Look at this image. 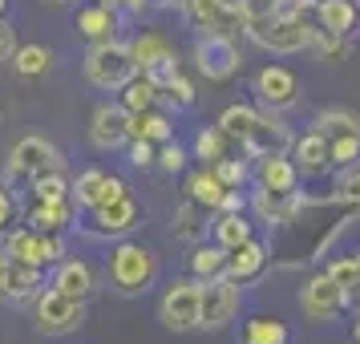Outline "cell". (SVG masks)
Segmentation results:
<instances>
[{
  "instance_id": "d590c367",
  "label": "cell",
  "mask_w": 360,
  "mask_h": 344,
  "mask_svg": "<svg viewBox=\"0 0 360 344\" xmlns=\"http://www.w3.org/2000/svg\"><path fill=\"white\" fill-rule=\"evenodd\" d=\"M255 114H259V106H247V101H235V106H227L223 114H219V130L227 134L231 142H243V134L251 130V122H255Z\"/></svg>"
},
{
  "instance_id": "f907efd6",
  "label": "cell",
  "mask_w": 360,
  "mask_h": 344,
  "mask_svg": "<svg viewBox=\"0 0 360 344\" xmlns=\"http://www.w3.org/2000/svg\"><path fill=\"white\" fill-rule=\"evenodd\" d=\"M154 0H114V8L117 13H126V17H138V13H146Z\"/></svg>"
},
{
  "instance_id": "816d5d0a",
  "label": "cell",
  "mask_w": 360,
  "mask_h": 344,
  "mask_svg": "<svg viewBox=\"0 0 360 344\" xmlns=\"http://www.w3.org/2000/svg\"><path fill=\"white\" fill-rule=\"evenodd\" d=\"M219 211H247V195L243 191H227L223 203H219Z\"/></svg>"
},
{
  "instance_id": "d6986e66",
  "label": "cell",
  "mask_w": 360,
  "mask_h": 344,
  "mask_svg": "<svg viewBox=\"0 0 360 344\" xmlns=\"http://www.w3.org/2000/svg\"><path fill=\"white\" fill-rule=\"evenodd\" d=\"M41 272H45V267L17 263V260L4 255V263H0V300H33V295L45 288Z\"/></svg>"
},
{
  "instance_id": "836d02e7",
  "label": "cell",
  "mask_w": 360,
  "mask_h": 344,
  "mask_svg": "<svg viewBox=\"0 0 360 344\" xmlns=\"http://www.w3.org/2000/svg\"><path fill=\"white\" fill-rule=\"evenodd\" d=\"M308 126L320 130L324 138H332V134H344V130H360V114L356 110H344V106H324V110H316V117Z\"/></svg>"
},
{
  "instance_id": "1f68e13d",
  "label": "cell",
  "mask_w": 360,
  "mask_h": 344,
  "mask_svg": "<svg viewBox=\"0 0 360 344\" xmlns=\"http://www.w3.org/2000/svg\"><path fill=\"white\" fill-rule=\"evenodd\" d=\"M4 255H8V260H17V263L45 267V260H41V231H33V227L4 231Z\"/></svg>"
},
{
  "instance_id": "4fadbf2b",
  "label": "cell",
  "mask_w": 360,
  "mask_h": 344,
  "mask_svg": "<svg viewBox=\"0 0 360 344\" xmlns=\"http://www.w3.org/2000/svg\"><path fill=\"white\" fill-rule=\"evenodd\" d=\"M182 17L195 33H243V17L231 0H182Z\"/></svg>"
},
{
  "instance_id": "44dd1931",
  "label": "cell",
  "mask_w": 360,
  "mask_h": 344,
  "mask_svg": "<svg viewBox=\"0 0 360 344\" xmlns=\"http://www.w3.org/2000/svg\"><path fill=\"white\" fill-rule=\"evenodd\" d=\"M255 186L271 191V195H292V191H300V170L288 154H267L255 166Z\"/></svg>"
},
{
  "instance_id": "6f0895ef",
  "label": "cell",
  "mask_w": 360,
  "mask_h": 344,
  "mask_svg": "<svg viewBox=\"0 0 360 344\" xmlns=\"http://www.w3.org/2000/svg\"><path fill=\"white\" fill-rule=\"evenodd\" d=\"M356 267H360V251H356Z\"/></svg>"
},
{
  "instance_id": "7402d4cb",
  "label": "cell",
  "mask_w": 360,
  "mask_h": 344,
  "mask_svg": "<svg viewBox=\"0 0 360 344\" xmlns=\"http://www.w3.org/2000/svg\"><path fill=\"white\" fill-rule=\"evenodd\" d=\"M49 288H57L65 295H77V300H89L98 292V276H94V267L85 260H61V263H53Z\"/></svg>"
},
{
  "instance_id": "9a60e30c",
  "label": "cell",
  "mask_w": 360,
  "mask_h": 344,
  "mask_svg": "<svg viewBox=\"0 0 360 344\" xmlns=\"http://www.w3.org/2000/svg\"><path fill=\"white\" fill-rule=\"evenodd\" d=\"M126 142H130V114L117 101H101L89 114V146L110 154V150H122Z\"/></svg>"
},
{
  "instance_id": "7dc6e473",
  "label": "cell",
  "mask_w": 360,
  "mask_h": 344,
  "mask_svg": "<svg viewBox=\"0 0 360 344\" xmlns=\"http://www.w3.org/2000/svg\"><path fill=\"white\" fill-rule=\"evenodd\" d=\"M41 260H45V267L65 260V235H45L41 231Z\"/></svg>"
},
{
  "instance_id": "f6af8a7d",
  "label": "cell",
  "mask_w": 360,
  "mask_h": 344,
  "mask_svg": "<svg viewBox=\"0 0 360 344\" xmlns=\"http://www.w3.org/2000/svg\"><path fill=\"white\" fill-rule=\"evenodd\" d=\"M235 8H239V17L247 20H267L279 13V0H235Z\"/></svg>"
},
{
  "instance_id": "e575fe53",
  "label": "cell",
  "mask_w": 360,
  "mask_h": 344,
  "mask_svg": "<svg viewBox=\"0 0 360 344\" xmlns=\"http://www.w3.org/2000/svg\"><path fill=\"white\" fill-rule=\"evenodd\" d=\"M227 134L219 130V126H202L195 134V146H191V158H198L202 166H214L219 158H227Z\"/></svg>"
},
{
  "instance_id": "db71d44e",
  "label": "cell",
  "mask_w": 360,
  "mask_h": 344,
  "mask_svg": "<svg viewBox=\"0 0 360 344\" xmlns=\"http://www.w3.org/2000/svg\"><path fill=\"white\" fill-rule=\"evenodd\" d=\"M0 17H8V0H0Z\"/></svg>"
},
{
  "instance_id": "e0dca14e",
  "label": "cell",
  "mask_w": 360,
  "mask_h": 344,
  "mask_svg": "<svg viewBox=\"0 0 360 344\" xmlns=\"http://www.w3.org/2000/svg\"><path fill=\"white\" fill-rule=\"evenodd\" d=\"M288 158L295 163V170H300V179H324V174H332V154H328V138L320 130H304L292 138V150H288Z\"/></svg>"
},
{
  "instance_id": "ffe728a7",
  "label": "cell",
  "mask_w": 360,
  "mask_h": 344,
  "mask_svg": "<svg viewBox=\"0 0 360 344\" xmlns=\"http://www.w3.org/2000/svg\"><path fill=\"white\" fill-rule=\"evenodd\" d=\"M77 219V203L69 198H33V211H29V227L45 231V235H65Z\"/></svg>"
},
{
  "instance_id": "f1b7e54d",
  "label": "cell",
  "mask_w": 360,
  "mask_h": 344,
  "mask_svg": "<svg viewBox=\"0 0 360 344\" xmlns=\"http://www.w3.org/2000/svg\"><path fill=\"white\" fill-rule=\"evenodd\" d=\"M162 101V89L150 82V77H142V73H134L130 82L117 89V106L126 110V114H142V110H154Z\"/></svg>"
},
{
  "instance_id": "9f6ffc18",
  "label": "cell",
  "mask_w": 360,
  "mask_h": 344,
  "mask_svg": "<svg viewBox=\"0 0 360 344\" xmlns=\"http://www.w3.org/2000/svg\"><path fill=\"white\" fill-rule=\"evenodd\" d=\"M98 4H110V8H114V0H98Z\"/></svg>"
},
{
  "instance_id": "681fc988",
  "label": "cell",
  "mask_w": 360,
  "mask_h": 344,
  "mask_svg": "<svg viewBox=\"0 0 360 344\" xmlns=\"http://www.w3.org/2000/svg\"><path fill=\"white\" fill-rule=\"evenodd\" d=\"M13 219H17V198H13L8 191H4V186H0V235L13 227Z\"/></svg>"
},
{
  "instance_id": "74e56055",
  "label": "cell",
  "mask_w": 360,
  "mask_h": 344,
  "mask_svg": "<svg viewBox=\"0 0 360 344\" xmlns=\"http://www.w3.org/2000/svg\"><path fill=\"white\" fill-rule=\"evenodd\" d=\"M328 154H332V170H348L360 163V130H344L328 138Z\"/></svg>"
},
{
  "instance_id": "f546056e",
  "label": "cell",
  "mask_w": 360,
  "mask_h": 344,
  "mask_svg": "<svg viewBox=\"0 0 360 344\" xmlns=\"http://www.w3.org/2000/svg\"><path fill=\"white\" fill-rule=\"evenodd\" d=\"M239 344H292V328L279 316H251L239 332Z\"/></svg>"
},
{
  "instance_id": "5bb4252c",
  "label": "cell",
  "mask_w": 360,
  "mask_h": 344,
  "mask_svg": "<svg viewBox=\"0 0 360 344\" xmlns=\"http://www.w3.org/2000/svg\"><path fill=\"white\" fill-rule=\"evenodd\" d=\"M69 195H73V203L82 211H89V207H101V203H114V198L130 195V186H126V179H117L110 170L89 166V170H82L77 179L69 182Z\"/></svg>"
},
{
  "instance_id": "ee69618b",
  "label": "cell",
  "mask_w": 360,
  "mask_h": 344,
  "mask_svg": "<svg viewBox=\"0 0 360 344\" xmlns=\"http://www.w3.org/2000/svg\"><path fill=\"white\" fill-rule=\"evenodd\" d=\"M336 203H348V207H360V163L344 170V179L336 182Z\"/></svg>"
},
{
  "instance_id": "6da1fadb",
  "label": "cell",
  "mask_w": 360,
  "mask_h": 344,
  "mask_svg": "<svg viewBox=\"0 0 360 344\" xmlns=\"http://www.w3.org/2000/svg\"><path fill=\"white\" fill-rule=\"evenodd\" d=\"M158 251L138 239H117L110 247V260H105V279L117 295H146L158 284Z\"/></svg>"
},
{
  "instance_id": "4dcf8cb0",
  "label": "cell",
  "mask_w": 360,
  "mask_h": 344,
  "mask_svg": "<svg viewBox=\"0 0 360 344\" xmlns=\"http://www.w3.org/2000/svg\"><path fill=\"white\" fill-rule=\"evenodd\" d=\"M130 138H146L154 146H162V142L174 138V122H170V114H162L158 106H154V110H142V114H130Z\"/></svg>"
},
{
  "instance_id": "ba28073f",
  "label": "cell",
  "mask_w": 360,
  "mask_h": 344,
  "mask_svg": "<svg viewBox=\"0 0 360 344\" xmlns=\"http://www.w3.org/2000/svg\"><path fill=\"white\" fill-rule=\"evenodd\" d=\"M195 65L207 82H231L239 65H243V53H239V41L227 33H198L195 41Z\"/></svg>"
},
{
  "instance_id": "d4e9b609",
  "label": "cell",
  "mask_w": 360,
  "mask_h": 344,
  "mask_svg": "<svg viewBox=\"0 0 360 344\" xmlns=\"http://www.w3.org/2000/svg\"><path fill=\"white\" fill-rule=\"evenodd\" d=\"M247 207L259 215V223H292L295 215L308 207V198L292 191V195H271V191H255L247 198Z\"/></svg>"
},
{
  "instance_id": "7a4b0ae2",
  "label": "cell",
  "mask_w": 360,
  "mask_h": 344,
  "mask_svg": "<svg viewBox=\"0 0 360 344\" xmlns=\"http://www.w3.org/2000/svg\"><path fill=\"white\" fill-rule=\"evenodd\" d=\"M243 33L259 45V49L276 53V57H295V53L311 49V33L316 25L308 17H288V13H276L267 20H247Z\"/></svg>"
},
{
  "instance_id": "680465c9",
  "label": "cell",
  "mask_w": 360,
  "mask_h": 344,
  "mask_svg": "<svg viewBox=\"0 0 360 344\" xmlns=\"http://www.w3.org/2000/svg\"><path fill=\"white\" fill-rule=\"evenodd\" d=\"M0 263H4V251H0Z\"/></svg>"
},
{
  "instance_id": "bcb514c9",
  "label": "cell",
  "mask_w": 360,
  "mask_h": 344,
  "mask_svg": "<svg viewBox=\"0 0 360 344\" xmlns=\"http://www.w3.org/2000/svg\"><path fill=\"white\" fill-rule=\"evenodd\" d=\"M126 146H130V150H126V158H130V166H138V170L154 166V158H158V146L146 142V138H130Z\"/></svg>"
},
{
  "instance_id": "603a6c76",
  "label": "cell",
  "mask_w": 360,
  "mask_h": 344,
  "mask_svg": "<svg viewBox=\"0 0 360 344\" xmlns=\"http://www.w3.org/2000/svg\"><path fill=\"white\" fill-rule=\"evenodd\" d=\"M267 260H271L267 243L251 235L247 243H239V247H231V251H227V276H231V279H239V284H251V279H259V276H263Z\"/></svg>"
},
{
  "instance_id": "277c9868",
  "label": "cell",
  "mask_w": 360,
  "mask_h": 344,
  "mask_svg": "<svg viewBox=\"0 0 360 344\" xmlns=\"http://www.w3.org/2000/svg\"><path fill=\"white\" fill-rule=\"evenodd\" d=\"M33 320L41 336H69L85 324V300L57 292V288H41L33 295Z\"/></svg>"
},
{
  "instance_id": "4316f807",
  "label": "cell",
  "mask_w": 360,
  "mask_h": 344,
  "mask_svg": "<svg viewBox=\"0 0 360 344\" xmlns=\"http://www.w3.org/2000/svg\"><path fill=\"white\" fill-rule=\"evenodd\" d=\"M211 231H214V243L231 251V247L247 243V239L255 235V219H251L247 211H214Z\"/></svg>"
},
{
  "instance_id": "8992f818",
  "label": "cell",
  "mask_w": 360,
  "mask_h": 344,
  "mask_svg": "<svg viewBox=\"0 0 360 344\" xmlns=\"http://www.w3.org/2000/svg\"><path fill=\"white\" fill-rule=\"evenodd\" d=\"M45 170H61V150L53 146L41 134H25L20 142H13L8 163H4V179L8 182H33Z\"/></svg>"
},
{
  "instance_id": "ac0fdd59",
  "label": "cell",
  "mask_w": 360,
  "mask_h": 344,
  "mask_svg": "<svg viewBox=\"0 0 360 344\" xmlns=\"http://www.w3.org/2000/svg\"><path fill=\"white\" fill-rule=\"evenodd\" d=\"M311 17H316V29L348 41L360 29V4L356 0H316Z\"/></svg>"
},
{
  "instance_id": "60d3db41",
  "label": "cell",
  "mask_w": 360,
  "mask_h": 344,
  "mask_svg": "<svg viewBox=\"0 0 360 344\" xmlns=\"http://www.w3.org/2000/svg\"><path fill=\"white\" fill-rule=\"evenodd\" d=\"M29 191H33V198H69V179L61 170H45L29 182Z\"/></svg>"
},
{
  "instance_id": "30bf717a",
  "label": "cell",
  "mask_w": 360,
  "mask_h": 344,
  "mask_svg": "<svg viewBox=\"0 0 360 344\" xmlns=\"http://www.w3.org/2000/svg\"><path fill=\"white\" fill-rule=\"evenodd\" d=\"M138 223H142V207L134 195H122L114 203H101V207L85 211V231L94 239H126Z\"/></svg>"
},
{
  "instance_id": "7bdbcfd3",
  "label": "cell",
  "mask_w": 360,
  "mask_h": 344,
  "mask_svg": "<svg viewBox=\"0 0 360 344\" xmlns=\"http://www.w3.org/2000/svg\"><path fill=\"white\" fill-rule=\"evenodd\" d=\"M186 163H191V154H186L174 138H170V142H162V146H158V158H154V166H162L166 174H182V170H186Z\"/></svg>"
},
{
  "instance_id": "ab89813d",
  "label": "cell",
  "mask_w": 360,
  "mask_h": 344,
  "mask_svg": "<svg viewBox=\"0 0 360 344\" xmlns=\"http://www.w3.org/2000/svg\"><path fill=\"white\" fill-rule=\"evenodd\" d=\"M211 170L223 179L227 191H243L247 182H251V166H247V158H231V154H227V158H219Z\"/></svg>"
},
{
  "instance_id": "2e32d148",
  "label": "cell",
  "mask_w": 360,
  "mask_h": 344,
  "mask_svg": "<svg viewBox=\"0 0 360 344\" xmlns=\"http://www.w3.org/2000/svg\"><path fill=\"white\" fill-rule=\"evenodd\" d=\"M344 304H348V295L328 279V272H320V276H311L304 288H300V312L308 316L311 324H324V320H336L344 312Z\"/></svg>"
},
{
  "instance_id": "b9f144b4",
  "label": "cell",
  "mask_w": 360,
  "mask_h": 344,
  "mask_svg": "<svg viewBox=\"0 0 360 344\" xmlns=\"http://www.w3.org/2000/svg\"><path fill=\"white\" fill-rule=\"evenodd\" d=\"M162 98H166V101H174L179 110H191V106L198 101L195 82H191V77H182V73H174V77H170V82L162 85Z\"/></svg>"
},
{
  "instance_id": "11a10c76",
  "label": "cell",
  "mask_w": 360,
  "mask_h": 344,
  "mask_svg": "<svg viewBox=\"0 0 360 344\" xmlns=\"http://www.w3.org/2000/svg\"><path fill=\"white\" fill-rule=\"evenodd\" d=\"M45 4H73V0H45Z\"/></svg>"
},
{
  "instance_id": "52a82bcc",
  "label": "cell",
  "mask_w": 360,
  "mask_h": 344,
  "mask_svg": "<svg viewBox=\"0 0 360 344\" xmlns=\"http://www.w3.org/2000/svg\"><path fill=\"white\" fill-rule=\"evenodd\" d=\"M126 45H130V57H134V65H138V73L150 77L158 89H162L174 73H182L179 53H174V45H170L162 33H138V37H130Z\"/></svg>"
},
{
  "instance_id": "9c48e42d",
  "label": "cell",
  "mask_w": 360,
  "mask_h": 344,
  "mask_svg": "<svg viewBox=\"0 0 360 344\" xmlns=\"http://www.w3.org/2000/svg\"><path fill=\"white\" fill-rule=\"evenodd\" d=\"M198 292L202 284L195 276L174 279L170 288L162 292V304H158V320H162L166 332H195L198 328Z\"/></svg>"
},
{
  "instance_id": "484cf974",
  "label": "cell",
  "mask_w": 360,
  "mask_h": 344,
  "mask_svg": "<svg viewBox=\"0 0 360 344\" xmlns=\"http://www.w3.org/2000/svg\"><path fill=\"white\" fill-rule=\"evenodd\" d=\"M223 195H227V186H223V179L214 174L211 166H202V170H191V174H186V198H191L195 207H202V211H219Z\"/></svg>"
},
{
  "instance_id": "cb8c5ba5",
  "label": "cell",
  "mask_w": 360,
  "mask_h": 344,
  "mask_svg": "<svg viewBox=\"0 0 360 344\" xmlns=\"http://www.w3.org/2000/svg\"><path fill=\"white\" fill-rule=\"evenodd\" d=\"M117 8H110V4H82L77 8V17H73V29L89 41V45H98V41H114L117 37Z\"/></svg>"
},
{
  "instance_id": "f5cc1de1",
  "label": "cell",
  "mask_w": 360,
  "mask_h": 344,
  "mask_svg": "<svg viewBox=\"0 0 360 344\" xmlns=\"http://www.w3.org/2000/svg\"><path fill=\"white\" fill-rule=\"evenodd\" d=\"M352 344H360V316L352 320Z\"/></svg>"
},
{
  "instance_id": "8fae6325",
  "label": "cell",
  "mask_w": 360,
  "mask_h": 344,
  "mask_svg": "<svg viewBox=\"0 0 360 344\" xmlns=\"http://www.w3.org/2000/svg\"><path fill=\"white\" fill-rule=\"evenodd\" d=\"M292 138L295 134L288 130V122L279 114H271V110H259L255 114V122H251V130L243 134V142H239V150H243L247 158H267V154H288L292 150Z\"/></svg>"
},
{
  "instance_id": "8d00e7d4",
  "label": "cell",
  "mask_w": 360,
  "mask_h": 344,
  "mask_svg": "<svg viewBox=\"0 0 360 344\" xmlns=\"http://www.w3.org/2000/svg\"><path fill=\"white\" fill-rule=\"evenodd\" d=\"M324 272H328V279H332V284H336V288L348 295V300H356V295H360V267H356V255H336V260L328 263Z\"/></svg>"
},
{
  "instance_id": "3957f363",
  "label": "cell",
  "mask_w": 360,
  "mask_h": 344,
  "mask_svg": "<svg viewBox=\"0 0 360 344\" xmlns=\"http://www.w3.org/2000/svg\"><path fill=\"white\" fill-rule=\"evenodd\" d=\"M82 69H85V82L94 85V89H101V94H117V89L138 73V65H134V57H130V45L117 41V37L114 41L89 45Z\"/></svg>"
},
{
  "instance_id": "c3c4849f",
  "label": "cell",
  "mask_w": 360,
  "mask_h": 344,
  "mask_svg": "<svg viewBox=\"0 0 360 344\" xmlns=\"http://www.w3.org/2000/svg\"><path fill=\"white\" fill-rule=\"evenodd\" d=\"M13 53H17V29L8 17H0V61H13Z\"/></svg>"
},
{
  "instance_id": "f35d334b",
  "label": "cell",
  "mask_w": 360,
  "mask_h": 344,
  "mask_svg": "<svg viewBox=\"0 0 360 344\" xmlns=\"http://www.w3.org/2000/svg\"><path fill=\"white\" fill-rule=\"evenodd\" d=\"M198 211H202V207H195L191 198H186V203H182L179 211H174V227H170V235H174L179 243H195L198 235H202V223H198Z\"/></svg>"
},
{
  "instance_id": "7c38bea8",
  "label": "cell",
  "mask_w": 360,
  "mask_h": 344,
  "mask_svg": "<svg viewBox=\"0 0 360 344\" xmlns=\"http://www.w3.org/2000/svg\"><path fill=\"white\" fill-rule=\"evenodd\" d=\"M251 94L259 101V110H271V114H283L300 101V77H295L288 65H263L255 73V85Z\"/></svg>"
},
{
  "instance_id": "5b68a950",
  "label": "cell",
  "mask_w": 360,
  "mask_h": 344,
  "mask_svg": "<svg viewBox=\"0 0 360 344\" xmlns=\"http://www.w3.org/2000/svg\"><path fill=\"white\" fill-rule=\"evenodd\" d=\"M239 308H243V288H239V279H231V276L207 279L202 292H198V328H202V332H223V328L239 316Z\"/></svg>"
},
{
  "instance_id": "83f0119b",
  "label": "cell",
  "mask_w": 360,
  "mask_h": 344,
  "mask_svg": "<svg viewBox=\"0 0 360 344\" xmlns=\"http://www.w3.org/2000/svg\"><path fill=\"white\" fill-rule=\"evenodd\" d=\"M186 267H191V276H195L198 284L227 276V247H219V243H195V247H191V260H186Z\"/></svg>"
},
{
  "instance_id": "d6a6232c",
  "label": "cell",
  "mask_w": 360,
  "mask_h": 344,
  "mask_svg": "<svg viewBox=\"0 0 360 344\" xmlns=\"http://www.w3.org/2000/svg\"><path fill=\"white\" fill-rule=\"evenodd\" d=\"M49 65H53V49L49 45H17V53H13V73L17 77H45L49 73Z\"/></svg>"
}]
</instances>
